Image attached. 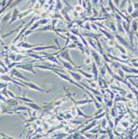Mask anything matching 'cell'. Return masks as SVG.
<instances>
[{"mask_svg":"<svg viewBox=\"0 0 138 139\" xmlns=\"http://www.w3.org/2000/svg\"><path fill=\"white\" fill-rule=\"evenodd\" d=\"M112 2L116 7H119L120 6V0H113Z\"/></svg>","mask_w":138,"mask_h":139,"instance_id":"4dcf8cb0","label":"cell"},{"mask_svg":"<svg viewBox=\"0 0 138 139\" xmlns=\"http://www.w3.org/2000/svg\"><path fill=\"white\" fill-rule=\"evenodd\" d=\"M117 72H118V74H119V76L121 77V78H126V77H125V75H124L123 72H122V69L118 68V69H117Z\"/></svg>","mask_w":138,"mask_h":139,"instance_id":"f1b7e54d","label":"cell"},{"mask_svg":"<svg viewBox=\"0 0 138 139\" xmlns=\"http://www.w3.org/2000/svg\"><path fill=\"white\" fill-rule=\"evenodd\" d=\"M27 105H28L29 107H31L32 108L37 110V111H40V110H42V107H40V106H38V104H36V103H33V102L30 103H29V102H28V103H27Z\"/></svg>","mask_w":138,"mask_h":139,"instance_id":"ac0fdd59","label":"cell"},{"mask_svg":"<svg viewBox=\"0 0 138 139\" xmlns=\"http://www.w3.org/2000/svg\"><path fill=\"white\" fill-rule=\"evenodd\" d=\"M111 116L112 117V118H116L117 117V107H114L111 108Z\"/></svg>","mask_w":138,"mask_h":139,"instance_id":"d4e9b609","label":"cell"},{"mask_svg":"<svg viewBox=\"0 0 138 139\" xmlns=\"http://www.w3.org/2000/svg\"><path fill=\"white\" fill-rule=\"evenodd\" d=\"M69 98H71L72 100L73 101V103H76V104H77V105L87 104V103H92V102H93L92 99V100H89L88 98H86V99H84V100H77V101H75L73 98H72V97H69Z\"/></svg>","mask_w":138,"mask_h":139,"instance_id":"8fae6325","label":"cell"},{"mask_svg":"<svg viewBox=\"0 0 138 139\" xmlns=\"http://www.w3.org/2000/svg\"><path fill=\"white\" fill-rule=\"evenodd\" d=\"M76 10L78 11V12H80V11L82 10V5H78V6H76Z\"/></svg>","mask_w":138,"mask_h":139,"instance_id":"d590c367","label":"cell"},{"mask_svg":"<svg viewBox=\"0 0 138 139\" xmlns=\"http://www.w3.org/2000/svg\"><path fill=\"white\" fill-rule=\"evenodd\" d=\"M91 26H92V29L93 30H98L99 29V28H98L97 27V25H96V24H94V23H92V24H91Z\"/></svg>","mask_w":138,"mask_h":139,"instance_id":"e575fe53","label":"cell"},{"mask_svg":"<svg viewBox=\"0 0 138 139\" xmlns=\"http://www.w3.org/2000/svg\"><path fill=\"white\" fill-rule=\"evenodd\" d=\"M115 37L117 39V41L119 42L120 43L122 44V46H124V47H126V48H128V49H130L131 52H136L135 51V48L132 47L131 45H130V44H128V43L126 42V40H125L124 37H122V36H120L119 34H116L115 35Z\"/></svg>","mask_w":138,"mask_h":139,"instance_id":"7a4b0ae2","label":"cell"},{"mask_svg":"<svg viewBox=\"0 0 138 139\" xmlns=\"http://www.w3.org/2000/svg\"><path fill=\"white\" fill-rule=\"evenodd\" d=\"M101 68H100V73H101V75H102V76H103L104 77V78H105V77H106V74H107V68H106V66H102H102H101V67H100Z\"/></svg>","mask_w":138,"mask_h":139,"instance_id":"ffe728a7","label":"cell"},{"mask_svg":"<svg viewBox=\"0 0 138 139\" xmlns=\"http://www.w3.org/2000/svg\"><path fill=\"white\" fill-rule=\"evenodd\" d=\"M47 22V20H42L41 22H40V23H46Z\"/></svg>","mask_w":138,"mask_h":139,"instance_id":"74e56055","label":"cell"},{"mask_svg":"<svg viewBox=\"0 0 138 139\" xmlns=\"http://www.w3.org/2000/svg\"><path fill=\"white\" fill-rule=\"evenodd\" d=\"M77 72H80L81 74L83 75V76L85 77V78H93V74H90V73H87V72H84L83 70L82 69H80V68H77Z\"/></svg>","mask_w":138,"mask_h":139,"instance_id":"5bb4252c","label":"cell"},{"mask_svg":"<svg viewBox=\"0 0 138 139\" xmlns=\"http://www.w3.org/2000/svg\"><path fill=\"white\" fill-rule=\"evenodd\" d=\"M99 29L101 30V32L102 33V34H103L105 36H106L107 38L109 39V40H113V39H115V36H113L112 34H109L108 32H107V31H105L104 29H102V28H99Z\"/></svg>","mask_w":138,"mask_h":139,"instance_id":"2e32d148","label":"cell"},{"mask_svg":"<svg viewBox=\"0 0 138 139\" xmlns=\"http://www.w3.org/2000/svg\"><path fill=\"white\" fill-rule=\"evenodd\" d=\"M17 68H23V69L26 70V71H30L32 72L33 74H36V72L33 70V65L31 63H23V64H19V65H17Z\"/></svg>","mask_w":138,"mask_h":139,"instance_id":"8992f818","label":"cell"},{"mask_svg":"<svg viewBox=\"0 0 138 139\" xmlns=\"http://www.w3.org/2000/svg\"><path fill=\"white\" fill-rule=\"evenodd\" d=\"M11 73H12L13 76H14V77H16V78H22V79H23V80H25V81H28V79H26L24 78V76H23V74H21L20 72H19L16 69H13L12 71H11Z\"/></svg>","mask_w":138,"mask_h":139,"instance_id":"7c38bea8","label":"cell"},{"mask_svg":"<svg viewBox=\"0 0 138 139\" xmlns=\"http://www.w3.org/2000/svg\"><path fill=\"white\" fill-rule=\"evenodd\" d=\"M91 54H92V58L94 59V61H95L97 66L101 67V66H102V59H101L100 55L97 53V52L96 51L95 49H92L91 50Z\"/></svg>","mask_w":138,"mask_h":139,"instance_id":"5b68a950","label":"cell"},{"mask_svg":"<svg viewBox=\"0 0 138 139\" xmlns=\"http://www.w3.org/2000/svg\"><path fill=\"white\" fill-rule=\"evenodd\" d=\"M49 48H52V49H58V48L56 46H49V47H38V48H34L33 51H40V50H46V49H49Z\"/></svg>","mask_w":138,"mask_h":139,"instance_id":"9a60e30c","label":"cell"},{"mask_svg":"<svg viewBox=\"0 0 138 139\" xmlns=\"http://www.w3.org/2000/svg\"><path fill=\"white\" fill-rule=\"evenodd\" d=\"M120 68L123 70L124 72H129V73H132V74H138V68H129L126 65H120Z\"/></svg>","mask_w":138,"mask_h":139,"instance_id":"52a82bcc","label":"cell"},{"mask_svg":"<svg viewBox=\"0 0 138 139\" xmlns=\"http://www.w3.org/2000/svg\"><path fill=\"white\" fill-rule=\"evenodd\" d=\"M130 15L131 17H133V18H137L138 17V9H135Z\"/></svg>","mask_w":138,"mask_h":139,"instance_id":"484cf974","label":"cell"},{"mask_svg":"<svg viewBox=\"0 0 138 139\" xmlns=\"http://www.w3.org/2000/svg\"><path fill=\"white\" fill-rule=\"evenodd\" d=\"M109 29H111V31H114V32H115V31H117V28H116V24L113 23V22H110V23H109Z\"/></svg>","mask_w":138,"mask_h":139,"instance_id":"cb8c5ba5","label":"cell"},{"mask_svg":"<svg viewBox=\"0 0 138 139\" xmlns=\"http://www.w3.org/2000/svg\"><path fill=\"white\" fill-rule=\"evenodd\" d=\"M121 124H122V127H125V128H127V127H129V124H130V122H129L128 121H122Z\"/></svg>","mask_w":138,"mask_h":139,"instance_id":"4316f807","label":"cell"},{"mask_svg":"<svg viewBox=\"0 0 138 139\" xmlns=\"http://www.w3.org/2000/svg\"><path fill=\"white\" fill-rule=\"evenodd\" d=\"M68 71V73L71 75L73 78L75 79L76 81L77 82H81L82 79V76L80 72H73V71H70V70H67Z\"/></svg>","mask_w":138,"mask_h":139,"instance_id":"9c48e42d","label":"cell"},{"mask_svg":"<svg viewBox=\"0 0 138 139\" xmlns=\"http://www.w3.org/2000/svg\"><path fill=\"white\" fill-rule=\"evenodd\" d=\"M97 119H94V120H92V122L90 123L89 125L86 126V127H85L84 128L81 130L80 132H82V133H84V132H86L87 131H89V130H91L92 128V127H96V125H97Z\"/></svg>","mask_w":138,"mask_h":139,"instance_id":"ba28073f","label":"cell"},{"mask_svg":"<svg viewBox=\"0 0 138 139\" xmlns=\"http://www.w3.org/2000/svg\"><path fill=\"white\" fill-rule=\"evenodd\" d=\"M126 98H127L128 99L130 98L131 100H132V99H133V97H134V96H133V92H130V93H126Z\"/></svg>","mask_w":138,"mask_h":139,"instance_id":"f546056e","label":"cell"},{"mask_svg":"<svg viewBox=\"0 0 138 139\" xmlns=\"http://www.w3.org/2000/svg\"><path fill=\"white\" fill-rule=\"evenodd\" d=\"M23 84H26V86H27V87H30V88H32V89L37 90V91L42 92H46V93H49V92H51L50 91H46V90L43 89V88H41L40 87L37 86L36 84H34V83H30V82H28V81H25L24 83H23Z\"/></svg>","mask_w":138,"mask_h":139,"instance_id":"3957f363","label":"cell"},{"mask_svg":"<svg viewBox=\"0 0 138 139\" xmlns=\"http://www.w3.org/2000/svg\"><path fill=\"white\" fill-rule=\"evenodd\" d=\"M29 55H30L31 57H33V58H35L39 59V60H43V58H40V57L37 56V55H35V54H29Z\"/></svg>","mask_w":138,"mask_h":139,"instance_id":"836d02e7","label":"cell"},{"mask_svg":"<svg viewBox=\"0 0 138 139\" xmlns=\"http://www.w3.org/2000/svg\"><path fill=\"white\" fill-rule=\"evenodd\" d=\"M59 1H60V0H58V3H59Z\"/></svg>","mask_w":138,"mask_h":139,"instance_id":"ab89813d","label":"cell"},{"mask_svg":"<svg viewBox=\"0 0 138 139\" xmlns=\"http://www.w3.org/2000/svg\"><path fill=\"white\" fill-rule=\"evenodd\" d=\"M60 56L62 57V59H65V60H67V62H69L70 63H72L73 66H75L76 68H82V66H77V64L74 62L71 59V57H70V55H69V49L67 48V49H64L63 51H62L60 52Z\"/></svg>","mask_w":138,"mask_h":139,"instance_id":"6da1fadb","label":"cell"},{"mask_svg":"<svg viewBox=\"0 0 138 139\" xmlns=\"http://www.w3.org/2000/svg\"><path fill=\"white\" fill-rule=\"evenodd\" d=\"M87 40H88V42H89V43L91 44V46L92 47V49H95V50H97V46L95 45L96 44V42L93 40V39H92L91 37H87Z\"/></svg>","mask_w":138,"mask_h":139,"instance_id":"44dd1931","label":"cell"},{"mask_svg":"<svg viewBox=\"0 0 138 139\" xmlns=\"http://www.w3.org/2000/svg\"><path fill=\"white\" fill-rule=\"evenodd\" d=\"M135 37H137V42H138V33H137V32H136V34H135Z\"/></svg>","mask_w":138,"mask_h":139,"instance_id":"f35d334b","label":"cell"},{"mask_svg":"<svg viewBox=\"0 0 138 139\" xmlns=\"http://www.w3.org/2000/svg\"><path fill=\"white\" fill-rule=\"evenodd\" d=\"M115 46H116V48H117V49L119 50V51L121 52L122 54L126 55V49H125V48H124L123 47H122L121 45H119V43H115Z\"/></svg>","mask_w":138,"mask_h":139,"instance_id":"d6986e66","label":"cell"},{"mask_svg":"<svg viewBox=\"0 0 138 139\" xmlns=\"http://www.w3.org/2000/svg\"><path fill=\"white\" fill-rule=\"evenodd\" d=\"M18 47H23V48H31L35 47V46L34 45H29V44L25 43H21L20 44H18Z\"/></svg>","mask_w":138,"mask_h":139,"instance_id":"603a6c76","label":"cell"},{"mask_svg":"<svg viewBox=\"0 0 138 139\" xmlns=\"http://www.w3.org/2000/svg\"><path fill=\"white\" fill-rule=\"evenodd\" d=\"M71 32L73 33V34L75 35V36H76V35H77V36H78V35L80 34L79 33H78V31L77 30H75V29H71Z\"/></svg>","mask_w":138,"mask_h":139,"instance_id":"d6a6232c","label":"cell"},{"mask_svg":"<svg viewBox=\"0 0 138 139\" xmlns=\"http://www.w3.org/2000/svg\"><path fill=\"white\" fill-rule=\"evenodd\" d=\"M59 61L62 63V66L66 68V69L70 70V71H75V72H77V68H76L75 66H73L72 63H70L69 62L65 61L64 59L59 58Z\"/></svg>","mask_w":138,"mask_h":139,"instance_id":"277c9868","label":"cell"},{"mask_svg":"<svg viewBox=\"0 0 138 139\" xmlns=\"http://www.w3.org/2000/svg\"><path fill=\"white\" fill-rule=\"evenodd\" d=\"M98 3H100V0H92V4H93V5H97Z\"/></svg>","mask_w":138,"mask_h":139,"instance_id":"8d00e7d4","label":"cell"},{"mask_svg":"<svg viewBox=\"0 0 138 139\" xmlns=\"http://www.w3.org/2000/svg\"><path fill=\"white\" fill-rule=\"evenodd\" d=\"M92 73L94 81L97 82L98 79V75H99V71L97 69V66L96 65V63H92Z\"/></svg>","mask_w":138,"mask_h":139,"instance_id":"30bf717a","label":"cell"},{"mask_svg":"<svg viewBox=\"0 0 138 139\" xmlns=\"http://www.w3.org/2000/svg\"><path fill=\"white\" fill-rule=\"evenodd\" d=\"M90 63H91V58H90L89 56H87V58H86V59H85L84 63H85V64H89Z\"/></svg>","mask_w":138,"mask_h":139,"instance_id":"1f68e13d","label":"cell"},{"mask_svg":"<svg viewBox=\"0 0 138 139\" xmlns=\"http://www.w3.org/2000/svg\"><path fill=\"white\" fill-rule=\"evenodd\" d=\"M128 1V5H127V8H126V11H127V14H131L133 11L135 10L134 5H133V3L131 1V0H127Z\"/></svg>","mask_w":138,"mask_h":139,"instance_id":"4fadbf2b","label":"cell"},{"mask_svg":"<svg viewBox=\"0 0 138 139\" xmlns=\"http://www.w3.org/2000/svg\"><path fill=\"white\" fill-rule=\"evenodd\" d=\"M101 126H102V127L103 129H107V120L106 118H102V123H101Z\"/></svg>","mask_w":138,"mask_h":139,"instance_id":"7402d4cb","label":"cell"},{"mask_svg":"<svg viewBox=\"0 0 138 139\" xmlns=\"http://www.w3.org/2000/svg\"><path fill=\"white\" fill-rule=\"evenodd\" d=\"M67 48H68V49H74V48H77V46L76 43H71L69 46H67Z\"/></svg>","mask_w":138,"mask_h":139,"instance_id":"83f0119b","label":"cell"},{"mask_svg":"<svg viewBox=\"0 0 138 139\" xmlns=\"http://www.w3.org/2000/svg\"><path fill=\"white\" fill-rule=\"evenodd\" d=\"M131 28L132 29L134 32H137V29H138V22L134 19V20H132L131 22Z\"/></svg>","mask_w":138,"mask_h":139,"instance_id":"e0dca14e","label":"cell"}]
</instances>
